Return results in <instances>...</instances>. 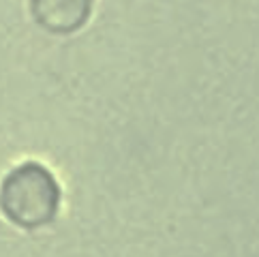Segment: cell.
Wrapping results in <instances>:
<instances>
[{"mask_svg": "<svg viewBox=\"0 0 259 257\" xmlns=\"http://www.w3.org/2000/svg\"><path fill=\"white\" fill-rule=\"evenodd\" d=\"M60 185L39 161H24L0 180V212L22 229L50 225L60 208Z\"/></svg>", "mask_w": 259, "mask_h": 257, "instance_id": "cell-1", "label": "cell"}, {"mask_svg": "<svg viewBox=\"0 0 259 257\" xmlns=\"http://www.w3.org/2000/svg\"><path fill=\"white\" fill-rule=\"evenodd\" d=\"M30 13L43 30L71 34L88 22L92 0H30Z\"/></svg>", "mask_w": 259, "mask_h": 257, "instance_id": "cell-2", "label": "cell"}]
</instances>
